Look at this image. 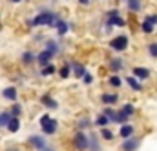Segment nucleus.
<instances>
[{"instance_id":"nucleus-1","label":"nucleus","mask_w":157,"mask_h":151,"mask_svg":"<svg viewBox=\"0 0 157 151\" xmlns=\"http://www.w3.org/2000/svg\"><path fill=\"white\" fill-rule=\"evenodd\" d=\"M57 17H59V13H55L51 7L40 6L37 15L33 17V26L35 28H51L53 29V24H55Z\"/></svg>"},{"instance_id":"nucleus-2","label":"nucleus","mask_w":157,"mask_h":151,"mask_svg":"<svg viewBox=\"0 0 157 151\" xmlns=\"http://www.w3.org/2000/svg\"><path fill=\"white\" fill-rule=\"evenodd\" d=\"M39 127H40V133L49 138V137H55L59 133L60 122H59V118L51 116L49 113H42L39 116Z\"/></svg>"},{"instance_id":"nucleus-3","label":"nucleus","mask_w":157,"mask_h":151,"mask_svg":"<svg viewBox=\"0 0 157 151\" xmlns=\"http://www.w3.org/2000/svg\"><path fill=\"white\" fill-rule=\"evenodd\" d=\"M70 144L75 151H88L90 149V131L75 129V133L70 138Z\"/></svg>"},{"instance_id":"nucleus-4","label":"nucleus","mask_w":157,"mask_h":151,"mask_svg":"<svg viewBox=\"0 0 157 151\" xmlns=\"http://www.w3.org/2000/svg\"><path fill=\"white\" fill-rule=\"evenodd\" d=\"M26 144L33 151H48L49 144H48V137L42 133H31L26 137Z\"/></svg>"},{"instance_id":"nucleus-5","label":"nucleus","mask_w":157,"mask_h":151,"mask_svg":"<svg viewBox=\"0 0 157 151\" xmlns=\"http://www.w3.org/2000/svg\"><path fill=\"white\" fill-rule=\"evenodd\" d=\"M108 47H110V51H113V53H124V51H128V47H130V37L128 35H124V33H121V35H115V37H112L108 40Z\"/></svg>"},{"instance_id":"nucleus-6","label":"nucleus","mask_w":157,"mask_h":151,"mask_svg":"<svg viewBox=\"0 0 157 151\" xmlns=\"http://www.w3.org/2000/svg\"><path fill=\"white\" fill-rule=\"evenodd\" d=\"M75 26H73V22H70V20H66L64 17H57V20H55V24H53V29H55V33H57V37L59 38H64L71 29H73Z\"/></svg>"},{"instance_id":"nucleus-7","label":"nucleus","mask_w":157,"mask_h":151,"mask_svg":"<svg viewBox=\"0 0 157 151\" xmlns=\"http://www.w3.org/2000/svg\"><path fill=\"white\" fill-rule=\"evenodd\" d=\"M143 144V138L137 137V135H132L128 138H122L121 146H119V151H137Z\"/></svg>"},{"instance_id":"nucleus-8","label":"nucleus","mask_w":157,"mask_h":151,"mask_svg":"<svg viewBox=\"0 0 157 151\" xmlns=\"http://www.w3.org/2000/svg\"><path fill=\"white\" fill-rule=\"evenodd\" d=\"M106 68H108V71H110V73H121V71L126 68V60H124L121 55L115 53L113 57H110V58H108Z\"/></svg>"},{"instance_id":"nucleus-9","label":"nucleus","mask_w":157,"mask_h":151,"mask_svg":"<svg viewBox=\"0 0 157 151\" xmlns=\"http://www.w3.org/2000/svg\"><path fill=\"white\" fill-rule=\"evenodd\" d=\"M128 26V20L122 17V15H115V17H106L104 20V29L110 33L113 28H126Z\"/></svg>"},{"instance_id":"nucleus-10","label":"nucleus","mask_w":157,"mask_h":151,"mask_svg":"<svg viewBox=\"0 0 157 151\" xmlns=\"http://www.w3.org/2000/svg\"><path fill=\"white\" fill-rule=\"evenodd\" d=\"M39 102H40V106H42V108H46L48 111H57V109H59V106H60V104H59V100H57L51 93H42V95L39 97Z\"/></svg>"},{"instance_id":"nucleus-11","label":"nucleus","mask_w":157,"mask_h":151,"mask_svg":"<svg viewBox=\"0 0 157 151\" xmlns=\"http://www.w3.org/2000/svg\"><path fill=\"white\" fill-rule=\"evenodd\" d=\"M99 100H101L102 106H117L119 100H121V95H119L115 89L113 91H102L99 95Z\"/></svg>"},{"instance_id":"nucleus-12","label":"nucleus","mask_w":157,"mask_h":151,"mask_svg":"<svg viewBox=\"0 0 157 151\" xmlns=\"http://www.w3.org/2000/svg\"><path fill=\"white\" fill-rule=\"evenodd\" d=\"M0 97H2V100H6V102H9V104H11V102L18 100V87H17L15 84H9V86L2 87Z\"/></svg>"},{"instance_id":"nucleus-13","label":"nucleus","mask_w":157,"mask_h":151,"mask_svg":"<svg viewBox=\"0 0 157 151\" xmlns=\"http://www.w3.org/2000/svg\"><path fill=\"white\" fill-rule=\"evenodd\" d=\"M42 44H44L42 47H46L49 53H53V57H59V55L62 53V46H60V40H59V38H49V37H46Z\"/></svg>"},{"instance_id":"nucleus-14","label":"nucleus","mask_w":157,"mask_h":151,"mask_svg":"<svg viewBox=\"0 0 157 151\" xmlns=\"http://www.w3.org/2000/svg\"><path fill=\"white\" fill-rule=\"evenodd\" d=\"M20 64H22L24 68L35 66V64H37V51H33V49H24V51L20 53Z\"/></svg>"},{"instance_id":"nucleus-15","label":"nucleus","mask_w":157,"mask_h":151,"mask_svg":"<svg viewBox=\"0 0 157 151\" xmlns=\"http://www.w3.org/2000/svg\"><path fill=\"white\" fill-rule=\"evenodd\" d=\"M124 84H126L133 93H141V91L144 89L143 80H139L137 76H133V75H126V76H124Z\"/></svg>"},{"instance_id":"nucleus-16","label":"nucleus","mask_w":157,"mask_h":151,"mask_svg":"<svg viewBox=\"0 0 157 151\" xmlns=\"http://www.w3.org/2000/svg\"><path fill=\"white\" fill-rule=\"evenodd\" d=\"M70 66H71V75L75 76V78H82V75L88 71V68H86V64L84 62H80V60H75V58H70Z\"/></svg>"},{"instance_id":"nucleus-17","label":"nucleus","mask_w":157,"mask_h":151,"mask_svg":"<svg viewBox=\"0 0 157 151\" xmlns=\"http://www.w3.org/2000/svg\"><path fill=\"white\" fill-rule=\"evenodd\" d=\"M53 53H49L46 47H42L40 51H37V66L39 68H44V66H48L49 62H53Z\"/></svg>"},{"instance_id":"nucleus-18","label":"nucleus","mask_w":157,"mask_h":151,"mask_svg":"<svg viewBox=\"0 0 157 151\" xmlns=\"http://www.w3.org/2000/svg\"><path fill=\"white\" fill-rule=\"evenodd\" d=\"M106 84H108V87L117 91V89H121L124 86V76H121L119 73H110L108 78H106Z\"/></svg>"},{"instance_id":"nucleus-19","label":"nucleus","mask_w":157,"mask_h":151,"mask_svg":"<svg viewBox=\"0 0 157 151\" xmlns=\"http://www.w3.org/2000/svg\"><path fill=\"white\" fill-rule=\"evenodd\" d=\"M88 151H102V138L99 137V131L90 129V149Z\"/></svg>"},{"instance_id":"nucleus-20","label":"nucleus","mask_w":157,"mask_h":151,"mask_svg":"<svg viewBox=\"0 0 157 151\" xmlns=\"http://www.w3.org/2000/svg\"><path fill=\"white\" fill-rule=\"evenodd\" d=\"M132 135H135V126H133L132 122H124V124L119 126V131H117L119 138H128V137H132Z\"/></svg>"},{"instance_id":"nucleus-21","label":"nucleus","mask_w":157,"mask_h":151,"mask_svg":"<svg viewBox=\"0 0 157 151\" xmlns=\"http://www.w3.org/2000/svg\"><path fill=\"white\" fill-rule=\"evenodd\" d=\"M20 129H22V116H13V115H11V120H9V124H7L6 131H7L9 135H17Z\"/></svg>"},{"instance_id":"nucleus-22","label":"nucleus","mask_w":157,"mask_h":151,"mask_svg":"<svg viewBox=\"0 0 157 151\" xmlns=\"http://www.w3.org/2000/svg\"><path fill=\"white\" fill-rule=\"evenodd\" d=\"M132 75L133 76H137L139 80H148L150 76H152V71L148 69V68H144V66H133L132 68Z\"/></svg>"},{"instance_id":"nucleus-23","label":"nucleus","mask_w":157,"mask_h":151,"mask_svg":"<svg viewBox=\"0 0 157 151\" xmlns=\"http://www.w3.org/2000/svg\"><path fill=\"white\" fill-rule=\"evenodd\" d=\"M93 127V118L88 116V115H82L75 122V129H82V131H90Z\"/></svg>"},{"instance_id":"nucleus-24","label":"nucleus","mask_w":157,"mask_h":151,"mask_svg":"<svg viewBox=\"0 0 157 151\" xmlns=\"http://www.w3.org/2000/svg\"><path fill=\"white\" fill-rule=\"evenodd\" d=\"M57 75L60 80H70L71 78V66H70V60H66V62H62L60 66H59V69H57Z\"/></svg>"},{"instance_id":"nucleus-25","label":"nucleus","mask_w":157,"mask_h":151,"mask_svg":"<svg viewBox=\"0 0 157 151\" xmlns=\"http://www.w3.org/2000/svg\"><path fill=\"white\" fill-rule=\"evenodd\" d=\"M110 124H112V120L102 113V111H99V113L93 116V127H97V129H99V127H106V126H110Z\"/></svg>"},{"instance_id":"nucleus-26","label":"nucleus","mask_w":157,"mask_h":151,"mask_svg":"<svg viewBox=\"0 0 157 151\" xmlns=\"http://www.w3.org/2000/svg\"><path fill=\"white\" fill-rule=\"evenodd\" d=\"M57 69H59V66H57V64H53V62H49L48 66L39 68V75L42 76V78H49V76L57 75Z\"/></svg>"},{"instance_id":"nucleus-27","label":"nucleus","mask_w":157,"mask_h":151,"mask_svg":"<svg viewBox=\"0 0 157 151\" xmlns=\"http://www.w3.org/2000/svg\"><path fill=\"white\" fill-rule=\"evenodd\" d=\"M99 137L102 138V142H113L117 135L115 131L110 129V126H106V127H99Z\"/></svg>"},{"instance_id":"nucleus-28","label":"nucleus","mask_w":157,"mask_h":151,"mask_svg":"<svg viewBox=\"0 0 157 151\" xmlns=\"http://www.w3.org/2000/svg\"><path fill=\"white\" fill-rule=\"evenodd\" d=\"M124 2H126V9L130 13L137 15V13L143 11V0H124Z\"/></svg>"},{"instance_id":"nucleus-29","label":"nucleus","mask_w":157,"mask_h":151,"mask_svg":"<svg viewBox=\"0 0 157 151\" xmlns=\"http://www.w3.org/2000/svg\"><path fill=\"white\" fill-rule=\"evenodd\" d=\"M9 113L13 115V116H22V115H24V104L18 102V100L11 102V106H9Z\"/></svg>"},{"instance_id":"nucleus-30","label":"nucleus","mask_w":157,"mask_h":151,"mask_svg":"<svg viewBox=\"0 0 157 151\" xmlns=\"http://www.w3.org/2000/svg\"><path fill=\"white\" fill-rule=\"evenodd\" d=\"M139 29H141V33H143V35H154L155 26H154V24H150L148 20H144V18H143V22L139 24Z\"/></svg>"},{"instance_id":"nucleus-31","label":"nucleus","mask_w":157,"mask_h":151,"mask_svg":"<svg viewBox=\"0 0 157 151\" xmlns=\"http://www.w3.org/2000/svg\"><path fill=\"white\" fill-rule=\"evenodd\" d=\"M121 111H122V113H124V115H128V116L132 118L133 115L137 113V108H135V106H133L132 102H124V104L121 106Z\"/></svg>"},{"instance_id":"nucleus-32","label":"nucleus","mask_w":157,"mask_h":151,"mask_svg":"<svg viewBox=\"0 0 157 151\" xmlns=\"http://www.w3.org/2000/svg\"><path fill=\"white\" fill-rule=\"evenodd\" d=\"M9 120H11V113H9V109L0 111V129H6L7 124H9Z\"/></svg>"},{"instance_id":"nucleus-33","label":"nucleus","mask_w":157,"mask_h":151,"mask_svg":"<svg viewBox=\"0 0 157 151\" xmlns=\"http://www.w3.org/2000/svg\"><path fill=\"white\" fill-rule=\"evenodd\" d=\"M124 122H130V116H128V115H124L121 109H117V113H115V116H113L112 124H117V126H121V124H124Z\"/></svg>"},{"instance_id":"nucleus-34","label":"nucleus","mask_w":157,"mask_h":151,"mask_svg":"<svg viewBox=\"0 0 157 151\" xmlns=\"http://www.w3.org/2000/svg\"><path fill=\"white\" fill-rule=\"evenodd\" d=\"M146 55H148L150 58H157V40L146 44Z\"/></svg>"},{"instance_id":"nucleus-35","label":"nucleus","mask_w":157,"mask_h":151,"mask_svg":"<svg viewBox=\"0 0 157 151\" xmlns=\"http://www.w3.org/2000/svg\"><path fill=\"white\" fill-rule=\"evenodd\" d=\"M80 82H82L84 86H91V84L95 82V76H93V73H90V71H86V73L82 75V78H80Z\"/></svg>"},{"instance_id":"nucleus-36","label":"nucleus","mask_w":157,"mask_h":151,"mask_svg":"<svg viewBox=\"0 0 157 151\" xmlns=\"http://www.w3.org/2000/svg\"><path fill=\"white\" fill-rule=\"evenodd\" d=\"M144 20H148L150 24H154V26L157 28V13H150V15H146Z\"/></svg>"},{"instance_id":"nucleus-37","label":"nucleus","mask_w":157,"mask_h":151,"mask_svg":"<svg viewBox=\"0 0 157 151\" xmlns=\"http://www.w3.org/2000/svg\"><path fill=\"white\" fill-rule=\"evenodd\" d=\"M115 15H121V9L119 7H112V9H108L104 13V17H115Z\"/></svg>"},{"instance_id":"nucleus-38","label":"nucleus","mask_w":157,"mask_h":151,"mask_svg":"<svg viewBox=\"0 0 157 151\" xmlns=\"http://www.w3.org/2000/svg\"><path fill=\"white\" fill-rule=\"evenodd\" d=\"M77 4L80 7H90L91 6V0H77Z\"/></svg>"},{"instance_id":"nucleus-39","label":"nucleus","mask_w":157,"mask_h":151,"mask_svg":"<svg viewBox=\"0 0 157 151\" xmlns=\"http://www.w3.org/2000/svg\"><path fill=\"white\" fill-rule=\"evenodd\" d=\"M24 24H26V28H28V29H35V26H33V18H26V20H24Z\"/></svg>"},{"instance_id":"nucleus-40","label":"nucleus","mask_w":157,"mask_h":151,"mask_svg":"<svg viewBox=\"0 0 157 151\" xmlns=\"http://www.w3.org/2000/svg\"><path fill=\"white\" fill-rule=\"evenodd\" d=\"M26 0H7V4H11V6H20V4H24Z\"/></svg>"},{"instance_id":"nucleus-41","label":"nucleus","mask_w":157,"mask_h":151,"mask_svg":"<svg viewBox=\"0 0 157 151\" xmlns=\"http://www.w3.org/2000/svg\"><path fill=\"white\" fill-rule=\"evenodd\" d=\"M6 151H20V148H18V146H13V144H9V146L6 148Z\"/></svg>"},{"instance_id":"nucleus-42","label":"nucleus","mask_w":157,"mask_h":151,"mask_svg":"<svg viewBox=\"0 0 157 151\" xmlns=\"http://www.w3.org/2000/svg\"><path fill=\"white\" fill-rule=\"evenodd\" d=\"M48 151H57V149H51V148H49V149H48Z\"/></svg>"},{"instance_id":"nucleus-43","label":"nucleus","mask_w":157,"mask_h":151,"mask_svg":"<svg viewBox=\"0 0 157 151\" xmlns=\"http://www.w3.org/2000/svg\"><path fill=\"white\" fill-rule=\"evenodd\" d=\"M26 2H28V4H29V2H33V0H26Z\"/></svg>"},{"instance_id":"nucleus-44","label":"nucleus","mask_w":157,"mask_h":151,"mask_svg":"<svg viewBox=\"0 0 157 151\" xmlns=\"http://www.w3.org/2000/svg\"><path fill=\"white\" fill-rule=\"evenodd\" d=\"M0 20H2V13H0Z\"/></svg>"},{"instance_id":"nucleus-45","label":"nucleus","mask_w":157,"mask_h":151,"mask_svg":"<svg viewBox=\"0 0 157 151\" xmlns=\"http://www.w3.org/2000/svg\"><path fill=\"white\" fill-rule=\"evenodd\" d=\"M64 2H71V0H64Z\"/></svg>"},{"instance_id":"nucleus-46","label":"nucleus","mask_w":157,"mask_h":151,"mask_svg":"<svg viewBox=\"0 0 157 151\" xmlns=\"http://www.w3.org/2000/svg\"><path fill=\"white\" fill-rule=\"evenodd\" d=\"M91 2H97V0H91Z\"/></svg>"},{"instance_id":"nucleus-47","label":"nucleus","mask_w":157,"mask_h":151,"mask_svg":"<svg viewBox=\"0 0 157 151\" xmlns=\"http://www.w3.org/2000/svg\"><path fill=\"white\" fill-rule=\"evenodd\" d=\"M0 29H2V26H0Z\"/></svg>"}]
</instances>
